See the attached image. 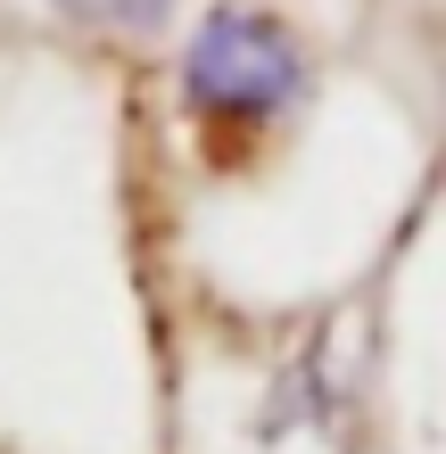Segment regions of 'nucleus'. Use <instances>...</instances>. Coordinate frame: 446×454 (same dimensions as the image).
<instances>
[{
  "label": "nucleus",
  "instance_id": "1",
  "mask_svg": "<svg viewBox=\"0 0 446 454\" xmlns=\"http://www.w3.org/2000/svg\"><path fill=\"white\" fill-rule=\"evenodd\" d=\"M298 91H306V50L265 9H207L182 42V99H191L199 124L256 132L290 116Z\"/></svg>",
  "mask_w": 446,
  "mask_h": 454
},
{
  "label": "nucleus",
  "instance_id": "2",
  "mask_svg": "<svg viewBox=\"0 0 446 454\" xmlns=\"http://www.w3.org/2000/svg\"><path fill=\"white\" fill-rule=\"evenodd\" d=\"M50 9H67L83 25H108V34H141V25L166 17V0H50Z\"/></svg>",
  "mask_w": 446,
  "mask_h": 454
}]
</instances>
